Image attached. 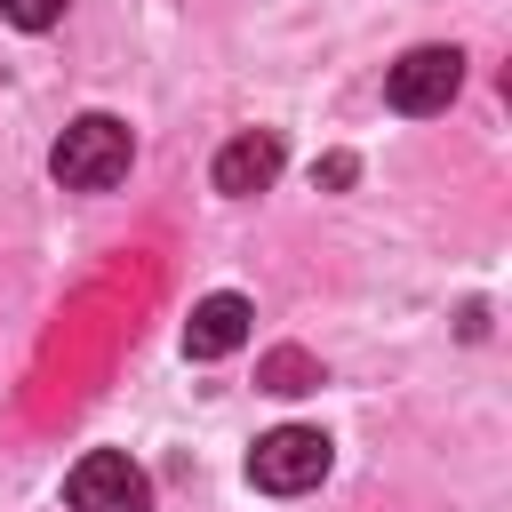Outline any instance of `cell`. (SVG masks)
<instances>
[{
  "mask_svg": "<svg viewBox=\"0 0 512 512\" xmlns=\"http://www.w3.org/2000/svg\"><path fill=\"white\" fill-rule=\"evenodd\" d=\"M464 88V56L456 48H408L392 72H384V104L392 112H448V96Z\"/></svg>",
  "mask_w": 512,
  "mask_h": 512,
  "instance_id": "4",
  "label": "cell"
},
{
  "mask_svg": "<svg viewBox=\"0 0 512 512\" xmlns=\"http://www.w3.org/2000/svg\"><path fill=\"white\" fill-rule=\"evenodd\" d=\"M272 176H280V136H272V128H248V136H232V144L216 152V192H232V200L264 192Z\"/></svg>",
  "mask_w": 512,
  "mask_h": 512,
  "instance_id": "6",
  "label": "cell"
},
{
  "mask_svg": "<svg viewBox=\"0 0 512 512\" xmlns=\"http://www.w3.org/2000/svg\"><path fill=\"white\" fill-rule=\"evenodd\" d=\"M256 384H264V392H312V384H320V360L296 352V344H280V352H264Z\"/></svg>",
  "mask_w": 512,
  "mask_h": 512,
  "instance_id": "7",
  "label": "cell"
},
{
  "mask_svg": "<svg viewBox=\"0 0 512 512\" xmlns=\"http://www.w3.org/2000/svg\"><path fill=\"white\" fill-rule=\"evenodd\" d=\"M248 480H256L264 496H304V488H320V480H328V432H312V424L264 432V440L248 448Z\"/></svg>",
  "mask_w": 512,
  "mask_h": 512,
  "instance_id": "2",
  "label": "cell"
},
{
  "mask_svg": "<svg viewBox=\"0 0 512 512\" xmlns=\"http://www.w3.org/2000/svg\"><path fill=\"white\" fill-rule=\"evenodd\" d=\"M352 168H360L352 152H328V160H320V184H352Z\"/></svg>",
  "mask_w": 512,
  "mask_h": 512,
  "instance_id": "9",
  "label": "cell"
},
{
  "mask_svg": "<svg viewBox=\"0 0 512 512\" xmlns=\"http://www.w3.org/2000/svg\"><path fill=\"white\" fill-rule=\"evenodd\" d=\"M64 8H72V0H0V16H8L16 32H48Z\"/></svg>",
  "mask_w": 512,
  "mask_h": 512,
  "instance_id": "8",
  "label": "cell"
},
{
  "mask_svg": "<svg viewBox=\"0 0 512 512\" xmlns=\"http://www.w3.org/2000/svg\"><path fill=\"white\" fill-rule=\"evenodd\" d=\"M248 296H232V288H216V296H200L192 304V320H184V352L192 360H224V352H240L248 344Z\"/></svg>",
  "mask_w": 512,
  "mask_h": 512,
  "instance_id": "5",
  "label": "cell"
},
{
  "mask_svg": "<svg viewBox=\"0 0 512 512\" xmlns=\"http://www.w3.org/2000/svg\"><path fill=\"white\" fill-rule=\"evenodd\" d=\"M128 160H136V136H128V120H112V112H80V120L56 136V152H48V168H56L64 192H104V184L128 176Z\"/></svg>",
  "mask_w": 512,
  "mask_h": 512,
  "instance_id": "1",
  "label": "cell"
},
{
  "mask_svg": "<svg viewBox=\"0 0 512 512\" xmlns=\"http://www.w3.org/2000/svg\"><path fill=\"white\" fill-rule=\"evenodd\" d=\"M64 504L72 512H152V480L128 448H88L64 480Z\"/></svg>",
  "mask_w": 512,
  "mask_h": 512,
  "instance_id": "3",
  "label": "cell"
}]
</instances>
